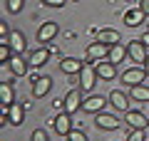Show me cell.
Listing matches in <instances>:
<instances>
[{"mask_svg":"<svg viewBox=\"0 0 149 141\" xmlns=\"http://www.w3.org/2000/svg\"><path fill=\"white\" fill-rule=\"evenodd\" d=\"M112 50V45H104V42H92L90 47H87V59H102L107 57Z\"/></svg>","mask_w":149,"mask_h":141,"instance_id":"10","label":"cell"},{"mask_svg":"<svg viewBox=\"0 0 149 141\" xmlns=\"http://www.w3.org/2000/svg\"><path fill=\"white\" fill-rule=\"evenodd\" d=\"M97 77L100 79H114L117 77V64L114 62H100L97 64Z\"/></svg>","mask_w":149,"mask_h":141,"instance_id":"14","label":"cell"},{"mask_svg":"<svg viewBox=\"0 0 149 141\" xmlns=\"http://www.w3.org/2000/svg\"><path fill=\"white\" fill-rule=\"evenodd\" d=\"M95 124L100 126V129H104V131H114L122 121H119L114 114H102V111H100V114H97V119H95Z\"/></svg>","mask_w":149,"mask_h":141,"instance_id":"7","label":"cell"},{"mask_svg":"<svg viewBox=\"0 0 149 141\" xmlns=\"http://www.w3.org/2000/svg\"><path fill=\"white\" fill-rule=\"evenodd\" d=\"M77 109H82V97H80V89H72L65 97V111L67 114H74Z\"/></svg>","mask_w":149,"mask_h":141,"instance_id":"11","label":"cell"},{"mask_svg":"<svg viewBox=\"0 0 149 141\" xmlns=\"http://www.w3.org/2000/svg\"><path fill=\"white\" fill-rule=\"evenodd\" d=\"M55 131H57L60 136H70V134H72V121H70L67 111H62V114L55 116Z\"/></svg>","mask_w":149,"mask_h":141,"instance_id":"8","label":"cell"},{"mask_svg":"<svg viewBox=\"0 0 149 141\" xmlns=\"http://www.w3.org/2000/svg\"><path fill=\"white\" fill-rule=\"evenodd\" d=\"M147 79V67H129L127 72H122V82L127 87H137Z\"/></svg>","mask_w":149,"mask_h":141,"instance_id":"1","label":"cell"},{"mask_svg":"<svg viewBox=\"0 0 149 141\" xmlns=\"http://www.w3.org/2000/svg\"><path fill=\"white\" fill-rule=\"evenodd\" d=\"M57 32H60V25H57V22H45V25L37 30V40H40V42H50V40H55Z\"/></svg>","mask_w":149,"mask_h":141,"instance_id":"12","label":"cell"},{"mask_svg":"<svg viewBox=\"0 0 149 141\" xmlns=\"http://www.w3.org/2000/svg\"><path fill=\"white\" fill-rule=\"evenodd\" d=\"M47 59H50V50H47V47H40L37 52H32L30 64H32V67H42V64L47 62Z\"/></svg>","mask_w":149,"mask_h":141,"instance_id":"19","label":"cell"},{"mask_svg":"<svg viewBox=\"0 0 149 141\" xmlns=\"http://www.w3.org/2000/svg\"><path fill=\"white\" fill-rule=\"evenodd\" d=\"M109 104L114 106V109H119V111H124V114H127V111H129V97H127L124 92H119V89H112Z\"/></svg>","mask_w":149,"mask_h":141,"instance_id":"5","label":"cell"},{"mask_svg":"<svg viewBox=\"0 0 149 141\" xmlns=\"http://www.w3.org/2000/svg\"><path fill=\"white\" fill-rule=\"evenodd\" d=\"M30 141H47V134H45L42 129H35L32 136H30Z\"/></svg>","mask_w":149,"mask_h":141,"instance_id":"27","label":"cell"},{"mask_svg":"<svg viewBox=\"0 0 149 141\" xmlns=\"http://www.w3.org/2000/svg\"><path fill=\"white\" fill-rule=\"evenodd\" d=\"M144 17H147V15H144L139 8H137V10H127V15H124V25H127V27H137V25H142Z\"/></svg>","mask_w":149,"mask_h":141,"instance_id":"16","label":"cell"},{"mask_svg":"<svg viewBox=\"0 0 149 141\" xmlns=\"http://www.w3.org/2000/svg\"><path fill=\"white\" fill-rule=\"evenodd\" d=\"M129 97H132L134 102H149V87H144V84H137V87H132Z\"/></svg>","mask_w":149,"mask_h":141,"instance_id":"20","label":"cell"},{"mask_svg":"<svg viewBox=\"0 0 149 141\" xmlns=\"http://www.w3.org/2000/svg\"><path fill=\"white\" fill-rule=\"evenodd\" d=\"M104 97H100V94H92V97H87L85 102H82V111H87V114H100L102 109H104Z\"/></svg>","mask_w":149,"mask_h":141,"instance_id":"4","label":"cell"},{"mask_svg":"<svg viewBox=\"0 0 149 141\" xmlns=\"http://www.w3.org/2000/svg\"><path fill=\"white\" fill-rule=\"evenodd\" d=\"M70 139H72V141H87V136L82 134V131H72V134H70Z\"/></svg>","mask_w":149,"mask_h":141,"instance_id":"28","label":"cell"},{"mask_svg":"<svg viewBox=\"0 0 149 141\" xmlns=\"http://www.w3.org/2000/svg\"><path fill=\"white\" fill-rule=\"evenodd\" d=\"M144 67H147V74H149V57H147V62H144Z\"/></svg>","mask_w":149,"mask_h":141,"instance_id":"32","label":"cell"},{"mask_svg":"<svg viewBox=\"0 0 149 141\" xmlns=\"http://www.w3.org/2000/svg\"><path fill=\"white\" fill-rule=\"evenodd\" d=\"M97 42L117 45V42H119V32H117V30H100V32H97Z\"/></svg>","mask_w":149,"mask_h":141,"instance_id":"17","label":"cell"},{"mask_svg":"<svg viewBox=\"0 0 149 141\" xmlns=\"http://www.w3.org/2000/svg\"><path fill=\"white\" fill-rule=\"evenodd\" d=\"M50 89H52V79L50 77H37L35 84H32V97H35V99H42Z\"/></svg>","mask_w":149,"mask_h":141,"instance_id":"9","label":"cell"},{"mask_svg":"<svg viewBox=\"0 0 149 141\" xmlns=\"http://www.w3.org/2000/svg\"><path fill=\"white\" fill-rule=\"evenodd\" d=\"M72 3H77V0H72Z\"/></svg>","mask_w":149,"mask_h":141,"instance_id":"33","label":"cell"},{"mask_svg":"<svg viewBox=\"0 0 149 141\" xmlns=\"http://www.w3.org/2000/svg\"><path fill=\"white\" fill-rule=\"evenodd\" d=\"M82 67H85V62H80V59H74V57H65L62 62H60V69H62L65 74H80Z\"/></svg>","mask_w":149,"mask_h":141,"instance_id":"13","label":"cell"},{"mask_svg":"<svg viewBox=\"0 0 149 141\" xmlns=\"http://www.w3.org/2000/svg\"><path fill=\"white\" fill-rule=\"evenodd\" d=\"M13 47L10 45H0V59H3V62H10V57H13Z\"/></svg>","mask_w":149,"mask_h":141,"instance_id":"24","label":"cell"},{"mask_svg":"<svg viewBox=\"0 0 149 141\" xmlns=\"http://www.w3.org/2000/svg\"><path fill=\"white\" fill-rule=\"evenodd\" d=\"M10 69H13L15 77H22V74L27 72V64H25V59H22L20 55H13L10 57Z\"/></svg>","mask_w":149,"mask_h":141,"instance_id":"18","label":"cell"},{"mask_svg":"<svg viewBox=\"0 0 149 141\" xmlns=\"http://www.w3.org/2000/svg\"><path fill=\"white\" fill-rule=\"evenodd\" d=\"M127 141H144V131L142 129H132V134L127 136Z\"/></svg>","mask_w":149,"mask_h":141,"instance_id":"26","label":"cell"},{"mask_svg":"<svg viewBox=\"0 0 149 141\" xmlns=\"http://www.w3.org/2000/svg\"><path fill=\"white\" fill-rule=\"evenodd\" d=\"M95 79H97V67L95 64H85L80 72V87L90 92V89H95Z\"/></svg>","mask_w":149,"mask_h":141,"instance_id":"3","label":"cell"},{"mask_svg":"<svg viewBox=\"0 0 149 141\" xmlns=\"http://www.w3.org/2000/svg\"><path fill=\"white\" fill-rule=\"evenodd\" d=\"M45 5H50V8H62L65 5V0H42Z\"/></svg>","mask_w":149,"mask_h":141,"instance_id":"29","label":"cell"},{"mask_svg":"<svg viewBox=\"0 0 149 141\" xmlns=\"http://www.w3.org/2000/svg\"><path fill=\"white\" fill-rule=\"evenodd\" d=\"M139 10H142L144 15L149 17V0H139Z\"/></svg>","mask_w":149,"mask_h":141,"instance_id":"30","label":"cell"},{"mask_svg":"<svg viewBox=\"0 0 149 141\" xmlns=\"http://www.w3.org/2000/svg\"><path fill=\"white\" fill-rule=\"evenodd\" d=\"M142 42H144V45L149 47V32H144V35H142Z\"/></svg>","mask_w":149,"mask_h":141,"instance_id":"31","label":"cell"},{"mask_svg":"<svg viewBox=\"0 0 149 141\" xmlns=\"http://www.w3.org/2000/svg\"><path fill=\"white\" fill-rule=\"evenodd\" d=\"M0 97H3V106L13 104V87L8 82H3V87H0Z\"/></svg>","mask_w":149,"mask_h":141,"instance_id":"23","label":"cell"},{"mask_svg":"<svg viewBox=\"0 0 149 141\" xmlns=\"http://www.w3.org/2000/svg\"><path fill=\"white\" fill-rule=\"evenodd\" d=\"M22 5H25V0H8V10L15 12V15L22 10Z\"/></svg>","mask_w":149,"mask_h":141,"instance_id":"25","label":"cell"},{"mask_svg":"<svg viewBox=\"0 0 149 141\" xmlns=\"http://www.w3.org/2000/svg\"><path fill=\"white\" fill-rule=\"evenodd\" d=\"M127 55L132 57V62H137V64H144L147 62V45H144L142 40H137V42H129L127 45Z\"/></svg>","mask_w":149,"mask_h":141,"instance_id":"2","label":"cell"},{"mask_svg":"<svg viewBox=\"0 0 149 141\" xmlns=\"http://www.w3.org/2000/svg\"><path fill=\"white\" fill-rule=\"evenodd\" d=\"M124 121H127V124H129V129H147V126H149V121H147V116H144L142 114V111H132V109H129L127 111V116H124Z\"/></svg>","mask_w":149,"mask_h":141,"instance_id":"6","label":"cell"},{"mask_svg":"<svg viewBox=\"0 0 149 141\" xmlns=\"http://www.w3.org/2000/svg\"><path fill=\"white\" fill-rule=\"evenodd\" d=\"M10 47H13V52H15V55L25 52V35H22L20 30H13L10 32Z\"/></svg>","mask_w":149,"mask_h":141,"instance_id":"15","label":"cell"},{"mask_svg":"<svg viewBox=\"0 0 149 141\" xmlns=\"http://www.w3.org/2000/svg\"><path fill=\"white\" fill-rule=\"evenodd\" d=\"M124 57H127V47H122L119 42H117V45H112V50H109V62L117 64V62H122Z\"/></svg>","mask_w":149,"mask_h":141,"instance_id":"22","label":"cell"},{"mask_svg":"<svg viewBox=\"0 0 149 141\" xmlns=\"http://www.w3.org/2000/svg\"><path fill=\"white\" fill-rule=\"evenodd\" d=\"M8 119H10V124L20 126L22 124V106L20 104H10L8 106Z\"/></svg>","mask_w":149,"mask_h":141,"instance_id":"21","label":"cell"}]
</instances>
